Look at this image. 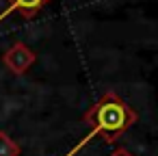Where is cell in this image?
<instances>
[{
    "mask_svg": "<svg viewBox=\"0 0 158 156\" xmlns=\"http://www.w3.org/2000/svg\"><path fill=\"white\" fill-rule=\"evenodd\" d=\"M85 124L93 130H98V137H104L106 143L119 141L123 132H128L136 121V111L123 102L115 91H106L87 113Z\"/></svg>",
    "mask_w": 158,
    "mask_h": 156,
    "instance_id": "1",
    "label": "cell"
},
{
    "mask_svg": "<svg viewBox=\"0 0 158 156\" xmlns=\"http://www.w3.org/2000/svg\"><path fill=\"white\" fill-rule=\"evenodd\" d=\"M37 61V54L26 46V44H22V41H15L5 54H2V63H5V67L11 72V74H26L28 72V67L33 65Z\"/></svg>",
    "mask_w": 158,
    "mask_h": 156,
    "instance_id": "2",
    "label": "cell"
},
{
    "mask_svg": "<svg viewBox=\"0 0 158 156\" xmlns=\"http://www.w3.org/2000/svg\"><path fill=\"white\" fill-rule=\"evenodd\" d=\"M50 0H7V9L0 11V22L9 18L11 13H20L26 20H33Z\"/></svg>",
    "mask_w": 158,
    "mask_h": 156,
    "instance_id": "3",
    "label": "cell"
},
{
    "mask_svg": "<svg viewBox=\"0 0 158 156\" xmlns=\"http://www.w3.org/2000/svg\"><path fill=\"white\" fill-rule=\"evenodd\" d=\"M20 154H22V147L5 130H0V156H20Z\"/></svg>",
    "mask_w": 158,
    "mask_h": 156,
    "instance_id": "4",
    "label": "cell"
},
{
    "mask_svg": "<svg viewBox=\"0 0 158 156\" xmlns=\"http://www.w3.org/2000/svg\"><path fill=\"white\" fill-rule=\"evenodd\" d=\"M108 156H134V154H132V152H128L126 147H115Z\"/></svg>",
    "mask_w": 158,
    "mask_h": 156,
    "instance_id": "5",
    "label": "cell"
}]
</instances>
